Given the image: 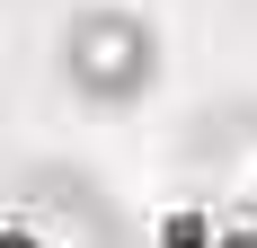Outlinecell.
Segmentation results:
<instances>
[{"label": "cell", "mask_w": 257, "mask_h": 248, "mask_svg": "<svg viewBox=\"0 0 257 248\" xmlns=\"http://www.w3.org/2000/svg\"><path fill=\"white\" fill-rule=\"evenodd\" d=\"M53 62H62V89H71L80 106H133L160 80V27L142 18V9L98 0V9H71V18H62Z\"/></svg>", "instance_id": "6da1fadb"}, {"label": "cell", "mask_w": 257, "mask_h": 248, "mask_svg": "<svg viewBox=\"0 0 257 248\" xmlns=\"http://www.w3.org/2000/svg\"><path fill=\"white\" fill-rule=\"evenodd\" d=\"M0 222H18L36 248H124V213L89 169L71 160H27L0 186Z\"/></svg>", "instance_id": "7a4b0ae2"}, {"label": "cell", "mask_w": 257, "mask_h": 248, "mask_svg": "<svg viewBox=\"0 0 257 248\" xmlns=\"http://www.w3.org/2000/svg\"><path fill=\"white\" fill-rule=\"evenodd\" d=\"M178 169H186V195H204L222 222H248L257 213V98L204 106L178 142Z\"/></svg>", "instance_id": "3957f363"}, {"label": "cell", "mask_w": 257, "mask_h": 248, "mask_svg": "<svg viewBox=\"0 0 257 248\" xmlns=\"http://www.w3.org/2000/svg\"><path fill=\"white\" fill-rule=\"evenodd\" d=\"M248 222H257V213H248Z\"/></svg>", "instance_id": "277c9868"}]
</instances>
